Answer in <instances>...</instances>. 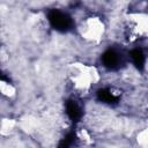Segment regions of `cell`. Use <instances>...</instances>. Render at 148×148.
Segmentation results:
<instances>
[{
	"instance_id": "3",
	"label": "cell",
	"mask_w": 148,
	"mask_h": 148,
	"mask_svg": "<svg viewBox=\"0 0 148 148\" xmlns=\"http://www.w3.org/2000/svg\"><path fill=\"white\" fill-rule=\"evenodd\" d=\"M66 113H67L68 118L72 121H74V123L79 121L80 118H81V116H82V112H81L80 106L74 101H67V103H66Z\"/></svg>"
},
{
	"instance_id": "1",
	"label": "cell",
	"mask_w": 148,
	"mask_h": 148,
	"mask_svg": "<svg viewBox=\"0 0 148 148\" xmlns=\"http://www.w3.org/2000/svg\"><path fill=\"white\" fill-rule=\"evenodd\" d=\"M47 20H49L51 27L59 32H66L73 25L72 18L67 14H65L58 9L50 10L47 14Z\"/></svg>"
},
{
	"instance_id": "2",
	"label": "cell",
	"mask_w": 148,
	"mask_h": 148,
	"mask_svg": "<svg viewBox=\"0 0 148 148\" xmlns=\"http://www.w3.org/2000/svg\"><path fill=\"white\" fill-rule=\"evenodd\" d=\"M102 61L106 68L118 69L120 67V64H121V56L116 50L109 49L102 54Z\"/></svg>"
},
{
	"instance_id": "4",
	"label": "cell",
	"mask_w": 148,
	"mask_h": 148,
	"mask_svg": "<svg viewBox=\"0 0 148 148\" xmlns=\"http://www.w3.org/2000/svg\"><path fill=\"white\" fill-rule=\"evenodd\" d=\"M130 57L132 59L133 65L136 67V69L142 71L143 67H145V54H143V52L139 49H134L130 52Z\"/></svg>"
},
{
	"instance_id": "6",
	"label": "cell",
	"mask_w": 148,
	"mask_h": 148,
	"mask_svg": "<svg viewBox=\"0 0 148 148\" xmlns=\"http://www.w3.org/2000/svg\"><path fill=\"white\" fill-rule=\"evenodd\" d=\"M75 139H76L75 133H74V132H69V133L62 139V141L59 143V147H61V148H67V147H69V146H72V145L74 143Z\"/></svg>"
},
{
	"instance_id": "5",
	"label": "cell",
	"mask_w": 148,
	"mask_h": 148,
	"mask_svg": "<svg viewBox=\"0 0 148 148\" xmlns=\"http://www.w3.org/2000/svg\"><path fill=\"white\" fill-rule=\"evenodd\" d=\"M97 98L101 102H104L108 104H116L119 101V98L117 96H114L109 89H99L97 91Z\"/></svg>"
}]
</instances>
